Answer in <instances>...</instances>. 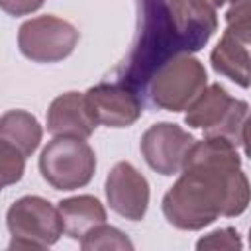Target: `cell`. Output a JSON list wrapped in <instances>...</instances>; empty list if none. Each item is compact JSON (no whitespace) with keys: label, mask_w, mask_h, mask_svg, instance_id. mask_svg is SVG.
<instances>
[{"label":"cell","mask_w":251,"mask_h":251,"mask_svg":"<svg viewBox=\"0 0 251 251\" xmlns=\"http://www.w3.org/2000/svg\"><path fill=\"white\" fill-rule=\"evenodd\" d=\"M237 145L224 137L194 141L176 182L165 192V220L184 231H198L220 216H241L251 202V184L241 171Z\"/></svg>","instance_id":"cell-1"},{"label":"cell","mask_w":251,"mask_h":251,"mask_svg":"<svg viewBox=\"0 0 251 251\" xmlns=\"http://www.w3.org/2000/svg\"><path fill=\"white\" fill-rule=\"evenodd\" d=\"M137 29L118 80L145 96L151 76L167 61L200 51L218 29L210 0H135Z\"/></svg>","instance_id":"cell-2"},{"label":"cell","mask_w":251,"mask_h":251,"mask_svg":"<svg viewBox=\"0 0 251 251\" xmlns=\"http://www.w3.org/2000/svg\"><path fill=\"white\" fill-rule=\"evenodd\" d=\"M206 86L208 73L204 65L192 55H178L157 69L145 88V96L157 110L182 112L190 108Z\"/></svg>","instance_id":"cell-3"},{"label":"cell","mask_w":251,"mask_h":251,"mask_svg":"<svg viewBox=\"0 0 251 251\" xmlns=\"http://www.w3.org/2000/svg\"><path fill=\"white\" fill-rule=\"evenodd\" d=\"M6 227L12 235L8 251L45 249L65 233L59 208L37 194H25L8 208Z\"/></svg>","instance_id":"cell-4"},{"label":"cell","mask_w":251,"mask_h":251,"mask_svg":"<svg viewBox=\"0 0 251 251\" xmlns=\"http://www.w3.org/2000/svg\"><path fill=\"white\" fill-rule=\"evenodd\" d=\"M249 114L245 100L233 98L222 84H208L202 94L190 104L184 114V124L192 129H202L206 137H224L231 143H241V129Z\"/></svg>","instance_id":"cell-5"},{"label":"cell","mask_w":251,"mask_h":251,"mask_svg":"<svg viewBox=\"0 0 251 251\" xmlns=\"http://www.w3.org/2000/svg\"><path fill=\"white\" fill-rule=\"evenodd\" d=\"M96 171L94 149L80 137H53L39 155V173L55 190L86 186Z\"/></svg>","instance_id":"cell-6"},{"label":"cell","mask_w":251,"mask_h":251,"mask_svg":"<svg viewBox=\"0 0 251 251\" xmlns=\"http://www.w3.org/2000/svg\"><path fill=\"white\" fill-rule=\"evenodd\" d=\"M80 39L78 29L53 14L24 22L18 29V49L33 63H59L67 59Z\"/></svg>","instance_id":"cell-7"},{"label":"cell","mask_w":251,"mask_h":251,"mask_svg":"<svg viewBox=\"0 0 251 251\" xmlns=\"http://www.w3.org/2000/svg\"><path fill=\"white\" fill-rule=\"evenodd\" d=\"M194 141L192 133L182 129L178 124L159 122L143 131L139 151L149 169L163 176H173L182 173Z\"/></svg>","instance_id":"cell-8"},{"label":"cell","mask_w":251,"mask_h":251,"mask_svg":"<svg viewBox=\"0 0 251 251\" xmlns=\"http://www.w3.org/2000/svg\"><path fill=\"white\" fill-rule=\"evenodd\" d=\"M84 98L98 126L129 127L143 114L141 96L120 80L98 82L84 92Z\"/></svg>","instance_id":"cell-9"},{"label":"cell","mask_w":251,"mask_h":251,"mask_svg":"<svg viewBox=\"0 0 251 251\" xmlns=\"http://www.w3.org/2000/svg\"><path fill=\"white\" fill-rule=\"evenodd\" d=\"M106 200L110 210L129 222L145 218L149 208V182L127 161L116 163L106 176Z\"/></svg>","instance_id":"cell-10"},{"label":"cell","mask_w":251,"mask_h":251,"mask_svg":"<svg viewBox=\"0 0 251 251\" xmlns=\"http://www.w3.org/2000/svg\"><path fill=\"white\" fill-rule=\"evenodd\" d=\"M96 126L98 124L92 118L82 92H63L49 104L47 131L55 137L88 139L94 133Z\"/></svg>","instance_id":"cell-11"},{"label":"cell","mask_w":251,"mask_h":251,"mask_svg":"<svg viewBox=\"0 0 251 251\" xmlns=\"http://www.w3.org/2000/svg\"><path fill=\"white\" fill-rule=\"evenodd\" d=\"M212 69L241 88L251 86V47L229 31H224L210 53Z\"/></svg>","instance_id":"cell-12"},{"label":"cell","mask_w":251,"mask_h":251,"mask_svg":"<svg viewBox=\"0 0 251 251\" xmlns=\"http://www.w3.org/2000/svg\"><path fill=\"white\" fill-rule=\"evenodd\" d=\"M57 208L63 220L65 233L76 241H80L86 233H90L96 226L104 224L108 218L104 204L92 194H78V196L63 198L57 204Z\"/></svg>","instance_id":"cell-13"},{"label":"cell","mask_w":251,"mask_h":251,"mask_svg":"<svg viewBox=\"0 0 251 251\" xmlns=\"http://www.w3.org/2000/svg\"><path fill=\"white\" fill-rule=\"evenodd\" d=\"M43 137L41 124L25 110H8L0 118V141L14 145L24 157H31Z\"/></svg>","instance_id":"cell-14"},{"label":"cell","mask_w":251,"mask_h":251,"mask_svg":"<svg viewBox=\"0 0 251 251\" xmlns=\"http://www.w3.org/2000/svg\"><path fill=\"white\" fill-rule=\"evenodd\" d=\"M80 247L84 251H106V249H122V251L127 249V251H131L133 243L122 229H118L114 226H108L104 222L80 239Z\"/></svg>","instance_id":"cell-15"},{"label":"cell","mask_w":251,"mask_h":251,"mask_svg":"<svg viewBox=\"0 0 251 251\" xmlns=\"http://www.w3.org/2000/svg\"><path fill=\"white\" fill-rule=\"evenodd\" d=\"M226 25V31L251 47V0H229Z\"/></svg>","instance_id":"cell-16"},{"label":"cell","mask_w":251,"mask_h":251,"mask_svg":"<svg viewBox=\"0 0 251 251\" xmlns=\"http://www.w3.org/2000/svg\"><path fill=\"white\" fill-rule=\"evenodd\" d=\"M25 169V157L22 151H18L14 145L0 141V176L2 186L16 184L24 176Z\"/></svg>","instance_id":"cell-17"},{"label":"cell","mask_w":251,"mask_h":251,"mask_svg":"<svg viewBox=\"0 0 251 251\" xmlns=\"http://www.w3.org/2000/svg\"><path fill=\"white\" fill-rule=\"evenodd\" d=\"M243 247V241L239 237V231L235 227H222L216 231L206 233L204 237H200L196 241V249L204 251V249H214V251H239Z\"/></svg>","instance_id":"cell-18"},{"label":"cell","mask_w":251,"mask_h":251,"mask_svg":"<svg viewBox=\"0 0 251 251\" xmlns=\"http://www.w3.org/2000/svg\"><path fill=\"white\" fill-rule=\"evenodd\" d=\"M45 0H0V6L6 14L10 16H27V14H33L37 12L41 6H43Z\"/></svg>","instance_id":"cell-19"},{"label":"cell","mask_w":251,"mask_h":251,"mask_svg":"<svg viewBox=\"0 0 251 251\" xmlns=\"http://www.w3.org/2000/svg\"><path fill=\"white\" fill-rule=\"evenodd\" d=\"M241 145H243V153L245 157L251 159V110L245 118V124H243V129H241Z\"/></svg>","instance_id":"cell-20"},{"label":"cell","mask_w":251,"mask_h":251,"mask_svg":"<svg viewBox=\"0 0 251 251\" xmlns=\"http://www.w3.org/2000/svg\"><path fill=\"white\" fill-rule=\"evenodd\" d=\"M210 2H212L216 8H222V6H224V4H227L229 0H210Z\"/></svg>","instance_id":"cell-21"},{"label":"cell","mask_w":251,"mask_h":251,"mask_svg":"<svg viewBox=\"0 0 251 251\" xmlns=\"http://www.w3.org/2000/svg\"><path fill=\"white\" fill-rule=\"evenodd\" d=\"M249 245H251V229H249Z\"/></svg>","instance_id":"cell-22"}]
</instances>
